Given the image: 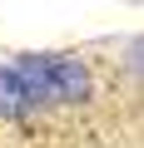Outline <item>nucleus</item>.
Returning a JSON list of instances; mask_svg holds the SVG:
<instances>
[{
	"mask_svg": "<svg viewBox=\"0 0 144 148\" xmlns=\"http://www.w3.org/2000/svg\"><path fill=\"white\" fill-rule=\"evenodd\" d=\"M15 74H20L30 104H40V99H80L90 89L85 64L80 59H65V54H25L15 64Z\"/></svg>",
	"mask_w": 144,
	"mask_h": 148,
	"instance_id": "f257e3e1",
	"label": "nucleus"
},
{
	"mask_svg": "<svg viewBox=\"0 0 144 148\" xmlns=\"http://www.w3.org/2000/svg\"><path fill=\"white\" fill-rule=\"evenodd\" d=\"M25 104H30V94L20 84V74L15 69H0V119H20Z\"/></svg>",
	"mask_w": 144,
	"mask_h": 148,
	"instance_id": "f03ea898",
	"label": "nucleus"
}]
</instances>
